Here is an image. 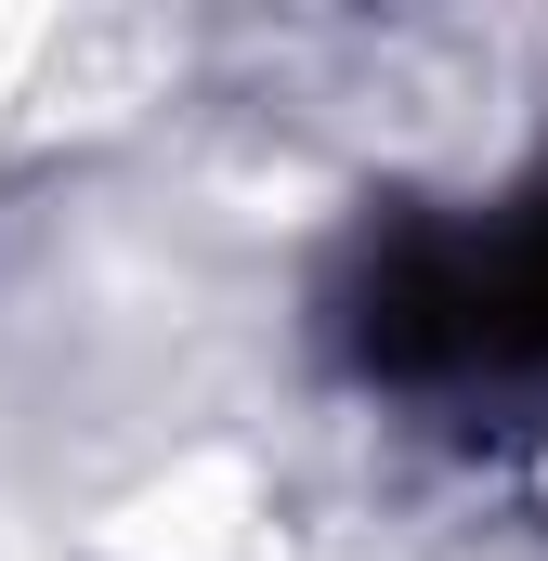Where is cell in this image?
<instances>
[{
    "label": "cell",
    "mask_w": 548,
    "mask_h": 561,
    "mask_svg": "<svg viewBox=\"0 0 548 561\" xmlns=\"http://www.w3.org/2000/svg\"><path fill=\"white\" fill-rule=\"evenodd\" d=\"M470 262V366L483 353H536L548 366V196L510 249H457Z\"/></svg>",
    "instance_id": "6da1fadb"
}]
</instances>
